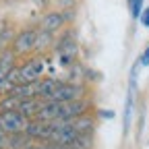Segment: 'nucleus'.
<instances>
[{"label":"nucleus","instance_id":"nucleus-1","mask_svg":"<svg viewBox=\"0 0 149 149\" xmlns=\"http://www.w3.org/2000/svg\"><path fill=\"white\" fill-rule=\"evenodd\" d=\"M35 44H37V29L33 27H27V29H21L10 42V50L21 56V54H31L35 52Z\"/></svg>","mask_w":149,"mask_h":149},{"label":"nucleus","instance_id":"nucleus-2","mask_svg":"<svg viewBox=\"0 0 149 149\" xmlns=\"http://www.w3.org/2000/svg\"><path fill=\"white\" fill-rule=\"evenodd\" d=\"M27 118L21 114L19 110H10V112H0V133L4 135H17V133H25L27 126Z\"/></svg>","mask_w":149,"mask_h":149},{"label":"nucleus","instance_id":"nucleus-3","mask_svg":"<svg viewBox=\"0 0 149 149\" xmlns=\"http://www.w3.org/2000/svg\"><path fill=\"white\" fill-rule=\"evenodd\" d=\"M44 68H46V62L42 56H31L29 60H25L19 66V79H21V83H35L42 79Z\"/></svg>","mask_w":149,"mask_h":149},{"label":"nucleus","instance_id":"nucleus-4","mask_svg":"<svg viewBox=\"0 0 149 149\" xmlns=\"http://www.w3.org/2000/svg\"><path fill=\"white\" fill-rule=\"evenodd\" d=\"M85 85L81 83H70V81H60L58 89L54 91L52 100L54 102H60V104H66V102H74V100H83L85 95Z\"/></svg>","mask_w":149,"mask_h":149},{"label":"nucleus","instance_id":"nucleus-5","mask_svg":"<svg viewBox=\"0 0 149 149\" xmlns=\"http://www.w3.org/2000/svg\"><path fill=\"white\" fill-rule=\"evenodd\" d=\"M137 66L139 62L130 70V85H128V93H126V102H124V116H122V133L128 135L130 130V122H133V110H135V85H137Z\"/></svg>","mask_w":149,"mask_h":149},{"label":"nucleus","instance_id":"nucleus-6","mask_svg":"<svg viewBox=\"0 0 149 149\" xmlns=\"http://www.w3.org/2000/svg\"><path fill=\"white\" fill-rule=\"evenodd\" d=\"M54 130V122H42V120H29L25 126V135L35 143H48Z\"/></svg>","mask_w":149,"mask_h":149},{"label":"nucleus","instance_id":"nucleus-7","mask_svg":"<svg viewBox=\"0 0 149 149\" xmlns=\"http://www.w3.org/2000/svg\"><path fill=\"white\" fill-rule=\"evenodd\" d=\"M66 19L68 15L66 13H58V10H50L42 17V21H40V31H48V33H56V31H60L66 23Z\"/></svg>","mask_w":149,"mask_h":149},{"label":"nucleus","instance_id":"nucleus-8","mask_svg":"<svg viewBox=\"0 0 149 149\" xmlns=\"http://www.w3.org/2000/svg\"><path fill=\"white\" fill-rule=\"evenodd\" d=\"M87 108H89V104H87L85 97H83V100H74V102H66V104H62L60 118H58V120L72 122L74 118H79V116L87 114Z\"/></svg>","mask_w":149,"mask_h":149},{"label":"nucleus","instance_id":"nucleus-9","mask_svg":"<svg viewBox=\"0 0 149 149\" xmlns=\"http://www.w3.org/2000/svg\"><path fill=\"white\" fill-rule=\"evenodd\" d=\"M60 110H62V104H60V102L42 100V106H40V110H37L35 120H42V122H56V120L60 118Z\"/></svg>","mask_w":149,"mask_h":149},{"label":"nucleus","instance_id":"nucleus-10","mask_svg":"<svg viewBox=\"0 0 149 149\" xmlns=\"http://www.w3.org/2000/svg\"><path fill=\"white\" fill-rule=\"evenodd\" d=\"M60 85V79H54V77H48V79H40L37 81V100H52L54 91L58 89Z\"/></svg>","mask_w":149,"mask_h":149},{"label":"nucleus","instance_id":"nucleus-11","mask_svg":"<svg viewBox=\"0 0 149 149\" xmlns=\"http://www.w3.org/2000/svg\"><path fill=\"white\" fill-rule=\"evenodd\" d=\"M17 54L10 50V48H4L0 52V81H4L8 77V72L17 66Z\"/></svg>","mask_w":149,"mask_h":149},{"label":"nucleus","instance_id":"nucleus-12","mask_svg":"<svg viewBox=\"0 0 149 149\" xmlns=\"http://www.w3.org/2000/svg\"><path fill=\"white\" fill-rule=\"evenodd\" d=\"M70 124H72L74 130H77V135H93V128H95V120H93V116H89V114H83L79 118H74Z\"/></svg>","mask_w":149,"mask_h":149},{"label":"nucleus","instance_id":"nucleus-13","mask_svg":"<svg viewBox=\"0 0 149 149\" xmlns=\"http://www.w3.org/2000/svg\"><path fill=\"white\" fill-rule=\"evenodd\" d=\"M8 95H17L19 100H31L37 97V81L35 83H19Z\"/></svg>","mask_w":149,"mask_h":149},{"label":"nucleus","instance_id":"nucleus-14","mask_svg":"<svg viewBox=\"0 0 149 149\" xmlns=\"http://www.w3.org/2000/svg\"><path fill=\"white\" fill-rule=\"evenodd\" d=\"M42 106V100L37 97H31V100H21V106H19V112L27 118V120H33L37 116V110Z\"/></svg>","mask_w":149,"mask_h":149},{"label":"nucleus","instance_id":"nucleus-15","mask_svg":"<svg viewBox=\"0 0 149 149\" xmlns=\"http://www.w3.org/2000/svg\"><path fill=\"white\" fill-rule=\"evenodd\" d=\"M29 143H33L25 133H17V135H8V149H25Z\"/></svg>","mask_w":149,"mask_h":149},{"label":"nucleus","instance_id":"nucleus-16","mask_svg":"<svg viewBox=\"0 0 149 149\" xmlns=\"http://www.w3.org/2000/svg\"><path fill=\"white\" fill-rule=\"evenodd\" d=\"M54 42V33L48 31H40L37 29V44H35V52H44L46 48H50Z\"/></svg>","mask_w":149,"mask_h":149},{"label":"nucleus","instance_id":"nucleus-17","mask_svg":"<svg viewBox=\"0 0 149 149\" xmlns=\"http://www.w3.org/2000/svg\"><path fill=\"white\" fill-rule=\"evenodd\" d=\"M21 100L17 95H2L0 97V112H10V110H19Z\"/></svg>","mask_w":149,"mask_h":149},{"label":"nucleus","instance_id":"nucleus-18","mask_svg":"<svg viewBox=\"0 0 149 149\" xmlns=\"http://www.w3.org/2000/svg\"><path fill=\"white\" fill-rule=\"evenodd\" d=\"M70 147L72 149H91V135H79Z\"/></svg>","mask_w":149,"mask_h":149},{"label":"nucleus","instance_id":"nucleus-19","mask_svg":"<svg viewBox=\"0 0 149 149\" xmlns=\"http://www.w3.org/2000/svg\"><path fill=\"white\" fill-rule=\"evenodd\" d=\"M143 2H145V0H128L133 19H139V17H141V13H143Z\"/></svg>","mask_w":149,"mask_h":149},{"label":"nucleus","instance_id":"nucleus-20","mask_svg":"<svg viewBox=\"0 0 149 149\" xmlns=\"http://www.w3.org/2000/svg\"><path fill=\"white\" fill-rule=\"evenodd\" d=\"M25 149H58V145H54V143H29Z\"/></svg>","mask_w":149,"mask_h":149},{"label":"nucleus","instance_id":"nucleus-21","mask_svg":"<svg viewBox=\"0 0 149 149\" xmlns=\"http://www.w3.org/2000/svg\"><path fill=\"white\" fill-rule=\"evenodd\" d=\"M139 66H149V46L143 50V54L139 56Z\"/></svg>","mask_w":149,"mask_h":149},{"label":"nucleus","instance_id":"nucleus-22","mask_svg":"<svg viewBox=\"0 0 149 149\" xmlns=\"http://www.w3.org/2000/svg\"><path fill=\"white\" fill-rule=\"evenodd\" d=\"M139 21H141V25H143V27H147V29H149V6H145V8H143V13H141V17H139Z\"/></svg>","mask_w":149,"mask_h":149},{"label":"nucleus","instance_id":"nucleus-23","mask_svg":"<svg viewBox=\"0 0 149 149\" xmlns=\"http://www.w3.org/2000/svg\"><path fill=\"white\" fill-rule=\"evenodd\" d=\"M97 116H100V118H104V120H110V118H114L116 114H114L112 110H100V112H97Z\"/></svg>","mask_w":149,"mask_h":149},{"label":"nucleus","instance_id":"nucleus-24","mask_svg":"<svg viewBox=\"0 0 149 149\" xmlns=\"http://www.w3.org/2000/svg\"><path fill=\"white\" fill-rule=\"evenodd\" d=\"M0 149H8V135L0 133Z\"/></svg>","mask_w":149,"mask_h":149},{"label":"nucleus","instance_id":"nucleus-25","mask_svg":"<svg viewBox=\"0 0 149 149\" xmlns=\"http://www.w3.org/2000/svg\"><path fill=\"white\" fill-rule=\"evenodd\" d=\"M31 2H33L35 6H40V8H46V6H48V0H31Z\"/></svg>","mask_w":149,"mask_h":149}]
</instances>
